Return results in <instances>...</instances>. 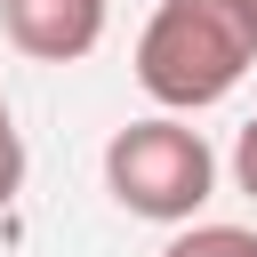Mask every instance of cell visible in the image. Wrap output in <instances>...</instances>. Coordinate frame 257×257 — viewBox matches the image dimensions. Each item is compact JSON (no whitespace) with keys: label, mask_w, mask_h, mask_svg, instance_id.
<instances>
[{"label":"cell","mask_w":257,"mask_h":257,"mask_svg":"<svg viewBox=\"0 0 257 257\" xmlns=\"http://www.w3.org/2000/svg\"><path fill=\"white\" fill-rule=\"evenodd\" d=\"M24 193V128H16V112H8V96H0V209Z\"/></svg>","instance_id":"5"},{"label":"cell","mask_w":257,"mask_h":257,"mask_svg":"<svg viewBox=\"0 0 257 257\" xmlns=\"http://www.w3.org/2000/svg\"><path fill=\"white\" fill-rule=\"evenodd\" d=\"M161 257H257V233L249 225H177V241Z\"/></svg>","instance_id":"4"},{"label":"cell","mask_w":257,"mask_h":257,"mask_svg":"<svg viewBox=\"0 0 257 257\" xmlns=\"http://www.w3.org/2000/svg\"><path fill=\"white\" fill-rule=\"evenodd\" d=\"M0 32L32 64H80L104 40V0H0Z\"/></svg>","instance_id":"3"},{"label":"cell","mask_w":257,"mask_h":257,"mask_svg":"<svg viewBox=\"0 0 257 257\" xmlns=\"http://www.w3.org/2000/svg\"><path fill=\"white\" fill-rule=\"evenodd\" d=\"M104 193L145 225H193L201 201L217 193V153L201 128H185V112L128 120L104 145Z\"/></svg>","instance_id":"2"},{"label":"cell","mask_w":257,"mask_h":257,"mask_svg":"<svg viewBox=\"0 0 257 257\" xmlns=\"http://www.w3.org/2000/svg\"><path fill=\"white\" fill-rule=\"evenodd\" d=\"M249 8H257V0H249Z\"/></svg>","instance_id":"7"},{"label":"cell","mask_w":257,"mask_h":257,"mask_svg":"<svg viewBox=\"0 0 257 257\" xmlns=\"http://www.w3.org/2000/svg\"><path fill=\"white\" fill-rule=\"evenodd\" d=\"M257 64V8L249 0H161L137 32V88L161 112H209Z\"/></svg>","instance_id":"1"},{"label":"cell","mask_w":257,"mask_h":257,"mask_svg":"<svg viewBox=\"0 0 257 257\" xmlns=\"http://www.w3.org/2000/svg\"><path fill=\"white\" fill-rule=\"evenodd\" d=\"M233 185L257 201V120H241V137H233Z\"/></svg>","instance_id":"6"}]
</instances>
